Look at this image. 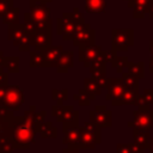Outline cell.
I'll return each mask as SVG.
<instances>
[{
  "label": "cell",
  "mask_w": 153,
  "mask_h": 153,
  "mask_svg": "<svg viewBox=\"0 0 153 153\" xmlns=\"http://www.w3.org/2000/svg\"><path fill=\"white\" fill-rule=\"evenodd\" d=\"M147 13L149 14V17L153 19V2L149 5V7H148V11H147Z\"/></svg>",
  "instance_id": "cell-44"
},
{
  "label": "cell",
  "mask_w": 153,
  "mask_h": 153,
  "mask_svg": "<svg viewBox=\"0 0 153 153\" xmlns=\"http://www.w3.org/2000/svg\"><path fill=\"white\" fill-rule=\"evenodd\" d=\"M51 116L62 122V128L79 126V111L73 105H51Z\"/></svg>",
  "instance_id": "cell-2"
},
{
  "label": "cell",
  "mask_w": 153,
  "mask_h": 153,
  "mask_svg": "<svg viewBox=\"0 0 153 153\" xmlns=\"http://www.w3.org/2000/svg\"><path fill=\"white\" fill-rule=\"evenodd\" d=\"M62 51H63V47L62 45H49L45 50L42 51L43 57H44L48 67H54L55 68L56 61L60 57Z\"/></svg>",
  "instance_id": "cell-16"
},
{
  "label": "cell",
  "mask_w": 153,
  "mask_h": 153,
  "mask_svg": "<svg viewBox=\"0 0 153 153\" xmlns=\"http://www.w3.org/2000/svg\"><path fill=\"white\" fill-rule=\"evenodd\" d=\"M100 50H102L100 45H97V44H93V45H90V47H85V48H79L78 60L80 62H82V65L85 67L88 68L91 66V63L96 59H98Z\"/></svg>",
  "instance_id": "cell-11"
},
{
  "label": "cell",
  "mask_w": 153,
  "mask_h": 153,
  "mask_svg": "<svg viewBox=\"0 0 153 153\" xmlns=\"http://www.w3.org/2000/svg\"><path fill=\"white\" fill-rule=\"evenodd\" d=\"M149 71L153 73V55H151L149 57Z\"/></svg>",
  "instance_id": "cell-46"
},
{
  "label": "cell",
  "mask_w": 153,
  "mask_h": 153,
  "mask_svg": "<svg viewBox=\"0 0 153 153\" xmlns=\"http://www.w3.org/2000/svg\"><path fill=\"white\" fill-rule=\"evenodd\" d=\"M75 27H76V22L74 19L73 12H65L62 13V17L56 19V32L57 35L62 36L63 41L72 39Z\"/></svg>",
  "instance_id": "cell-7"
},
{
  "label": "cell",
  "mask_w": 153,
  "mask_h": 153,
  "mask_svg": "<svg viewBox=\"0 0 153 153\" xmlns=\"http://www.w3.org/2000/svg\"><path fill=\"white\" fill-rule=\"evenodd\" d=\"M133 129L148 130L153 127V111L149 110L148 105H141L133 112V120L127 123Z\"/></svg>",
  "instance_id": "cell-5"
},
{
  "label": "cell",
  "mask_w": 153,
  "mask_h": 153,
  "mask_svg": "<svg viewBox=\"0 0 153 153\" xmlns=\"http://www.w3.org/2000/svg\"><path fill=\"white\" fill-rule=\"evenodd\" d=\"M88 68H90L92 78H94L96 80L106 76V62L100 59H96Z\"/></svg>",
  "instance_id": "cell-19"
},
{
  "label": "cell",
  "mask_w": 153,
  "mask_h": 153,
  "mask_svg": "<svg viewBox=\"0 0 153 153\" xmlns=\"http://www.w3.org/2000/svg\"><path fill=\"white\" fill-rule=\"evenodd\" d=\"M134 43V31L131 29L111 30V51H127Z\"/></svg>",
  "instance_id": "cell-3"
},
{
  "label": "cell",
  "mask_w": 153,
  "mask_h": 153,
  "mask_svg": "<svg viewBox=\"0 0 153 153\" xmlns=\"http://www.w3.org/2000/svg\"><path fill=\"white\" fill-rule=\"evenodd\" d=\"M8 85V73L4 71L2 67H0V86Z\"/></svg>",
  "instance_id": "cell-40"
},
{
  "label": "cell",
  "mask_w": 153,
  "mask_h": 153,
  "mask_svg": "<svg viewBox=\"0 0 153 153\" xmlns=\"http://www.w3.org/2000/svg\"><path fill=\"white\" fill-rule=\"evenodd\" d=\"M45 115H47L45 111L36 112V115H35V127H36V131L37 133H38V129L42 126V123L45 121Z\"/></svg>",
  "instance_id": "cell-38"
},
{
  "label": "cell",
  "mask_w": 153,
  "mask_h": 153,
  "mask_svg": "<svg viewBox=\"0 0 153 153\" xmlns=\"http://www.w3.org/2000/svg\"><path fill=\"white\" fill-rule=\"evenodd\" d=\"M36 106L31 105L22 116H13L12 122V136L11 140L14 143L16 149H29L30 145L35 142L36 127H35Z\"/></svg>",
  "instance_id": "cell-1"
},
{
  "label": "cell",
  "mask_w": 153,
  "mask_h": 153,
  "mask_svg": "<svg viewBox=\"0 0 153 153\" xmlns=\"http://www.w3.org/2000/svg\"><path fill=\"white\" fill-rule=\"evenodd\" d=\"M81 134V148L82 149H93L102 141L100 127L96 126L91 121L85 122L82 127H80Z\"/></svg>",
  "instance_id": "cell-4"
},
{
  "label": "cell",
  "mask_w": 153,
  "mask_h": 153,
  "mask_svg": "<svg viewBox=\"0 0 153 153\" xmlns=\"http://www.w3.org/2000/svg\"><path fill=\"white\" fill-rule=\"evenodd\" d=\"M84 90L92 97V99L96 98V96H99L102 93V88L98 85L97 80L94 78H85L84 79Z\"/></svg>",
  "instance_id": "cell-22"
},
{
  "label": "cell",
  "mask_w": 153,
  "mask_h": 153,
  "mask_svg": "<svg viewBox=\"0 0 153 153\" xmlns=\"http://www.w3.org/2000/svg\"><path fill=\"white\" fill-rule=\"evenodd\" d=\"M29 66L31 68H47L48 65L43 57L42 51H37V50H31L29 51Z\"/></svg>",
  "instance_id": "cell-21"
},
{
  "label": "cell",
  "mask_w": 153,
  "mask_h": 153,
  "mask_svg": "<svg viewBox=\"0 0 153 153\" xmlns=\"http://www.w3.org/2000/svg\"><path fill=\"white\" fill-rule=\"evenodd\" d=\"M116 153H145V149L133 143H117Z\"/></svg>",
  "instance_id": "cell-28"
},
{
  "label": "cell",
  "mask_w": 153,
  "mask_h": 153,
  "mask_svg": "<svg viewBox=\"0 0 153 153\" xmlns=\"http://www.w3.org/2000/svg\"><path fill=\"white\" fill-rule=\"evenodd\" d=\"M1 67L7 71V73L19 72V57L18 56H4Z\"/></svg>",
  "instance_id": "cell-25"
},
{
  "label": "cell",
  "mask_w": 153,
  "mask_h": 153,
  "mask_svg": "<svg viewBox=\"0 0 153 153\" xmlns=\"http://www.w3.org/2000/svg\"><path fill=\"white\" fill-rule=\"evenodd\" d=\"M127 69H128V73L136 76L137 79L145 78V63L143 62H130V61H128Z\"/></svg>",
  "instance_id": "cell-26"
},
{
  "label": "cell",
  "mask_w": 153,
  "mask_h": 153,
  "mask_svg": "<svg viewBox=\"0 0 153 153\" xmlns=\"http://www.w3.org/2000/svg\"><path fill=\"white\" fill-rule=\"evenodd\" d=\"M62 153H80L79 152V149L78 148H65L63 151H62Z\"/></svg>",
  "instance_id": "cell-43"
},
{
  "label": "cell",
  "mask_w": 153,
  "mask_h": 153,
  "mask_svg": "<svg viewBox=\"0 0 153 153\" xmlns=\"http://www.w3.org/2000/svg\"><path fill=\"white\" fill-rule=\"evenodd\" d=\"M2 60H4V53L0 50V67H1V65H2Z\"/></svg>",
  "instance_id": "cell-48"
},
{
  "label": "cell",
  "mask_w": 153,
  "mask_h": 153,
  "mask_svg": "<svg viewBox=\"0 0 153 153\" xmlns=\"http://www.w3.org/2000/svg\"><path fill=\"white\" fill-rule=\"evenodd\" d=\"M38 133L44 139H55L57 136V128L53 126L51 121H44L39 127Z\"/></svg>",
  "instance_id": "cell-24"
},
{
  "label": "cell",
  "mask_w": 153,
  "mask_h": 153,
  "mask_svg": "<svg viewBox=\"0 0 153 153\" xmlns=\"http://www.w3.org/2000/svg\"><path fill=\"white\" fill-rule=\"evenodd\" d=\"M149 53L151 55H153V39L149 41Z\"/></svg>",
  "instance_id": "cell-47"
},
{
  "label": "cell",
  "mask_w": 153,
  "mask_h": 153,
  "mask_svg": "<svg viewBox=\"0 0 153 153\" xmlns=\"http://www.w3.org/2000/svg\"><path fill=\"white\" fill-rule=\"evenodd\" d=\"M111 111L106 109L104 105H98L93 110L90 111V121L100 128H109L112 124L111 121Z\"/></svg>",
  "instance_id": "cell-9"
},
{
  "label": "cell",
  "mask_w": 153,
  "mask_h": 153,
  "mask_svg": "<svg viewBox=\"0 0 153 153\" xmlns=\"http://www.w3.org/2000/svg\"><path fill=\"white\" fill-rule=\"evenodd\" d=\"M24 103V92L18 85H7L6 96L1 105L6 106L7 109L16 111L18 110Z\"/></svg>",
  "instance_id": "cell-8"
},
{
  "label": "cell",
  "mask_w": 153,
  "mask_h": 153,
  "mask_svg": "<svg viewBox=\"0 0 153 153\" xmlns=\"http://www.w3.org/2000/svg\"><path fill=\"white\" fill-rule=\"evenodd\" d=\"M63 140L62 142L67 145L68 148H78L81 149V134L79 126H71L67 128H62Z\"/></svg>",
  "instance_id": "cell-10"
},
{
  "label": "cell",
  "mask_w": 153,
  "mask_h": 153,
  "mask_svg": "<svg viewBox=\"0 0 153 153\" xmlns=\"http://www.w3.org/2000/svg\"><path fill=\"white\" fill-rule=\"evenodd\" d=\"M51 0H29V5H35V4H49Z\"/></svg>",
  "instance_id": "cell-42"
},
{
  "label": "cell",
  "mask_w": 153,
  "mask_h": 153,
  "mask_svg": "<svg viewBox=\"0 0 153 153\" xmlns=\"http://www.w3.org/2000/svg\"><path fill=\"white\" fill-rule=\"evenodd\" d=\"M51 45V31H36L32 35V47L37 51L45 50Z\"/></svg>",
  "instance_id": "cell-12"
},
{
  "label": "cell",
  "mask_w": 153,
  "mask_h": 153,
  "mask_svg": "<svg viewBox=\"0 0 153 153\" xmlns=\"http://www.w3.org/2000/svg\"><path fill=\"white\" fill-rule=\"evenodd\" d=\"M147 148L149 149V153H153V137L149 140V143H148V147Z\"/></svg>",
  "instance_id": "cell-45"
},
{
  "label": "cell",
  "mask_w": 153,
  "mask_h": 153,
  "mask_svg": "<svg viewBox=\"0 0 153 153\" xmlns=\"http://www.w3.org/2000/svg\"><path fill=\"white\" fill-rule=\"evenodd\" d=\"M153 104V88H146L142 94H139L137 98V106L141 105H151Z\"/></svg>",
  "instance_id": "cell-32"
},
{
  "label": "cell",
  "mask_w": 153,
  "mask_h": 153,
  "mask_svg": "<svg viewBox=\"0 0 153 153\" xmlns=\"http://www.w3.org/2000/svg\"><path fill=\"white\" fill-rule=\"evenodd\" d=\"M126 90V86L123 85V81L122 79L120 78H109V84H108V87H106V99L108 100H115L117 99L122 93L123 91Z\"/></svg>",
  "instance_id": "cell-13"
},
{
  "label": "cell",
  "mask_w": 153,
  "mask_h": 153,
  "mask_svg": "<svg viewBox=\"0 0 153 153\" xmlns=\"http://www.w3.org/2000/svg\"><path fill=\"white\" fill-rule=\"evenodd\" d=\"M73 60H74V53L71 50H67V51L63 50L56 61V65H55L56 71L59 73H67L69 68L74 66Z\"/></svg>",
  "instance_id": "cell-15"
},
{
  "label": "cell",
  "mask_w": 153,
  "mask_h": 153,
  "mask_svg": "<svg viewBox=\"0 0 153 153\" xmlns=\"http://www.w3.org/2000/svg\"><path fill=\"white\" fill-rule=\"evenodd\" d=\"M2 23L11 25V24H17L19 23V8L17 7H11L4 16H2Z\"/></svg>",
  "instance_id": "cell-27"
},
{
  "label": "cell",
  "mask_w": 153,
  "mask_h": 153,
  "mask_svg": "<svg viewBox=\"0 0 153 153\" xmlns=\"http://www.w3.org/2000/svg\"><path fill=\"white\" fill-rule=\"evenodd\" d=\"M133 137H134V143L139 146L142 149H146L149 143V133L148 130H140V129H133Z\"/></svg>",
  "instance_id": "cell-20"
},
{
  "label": "cell",
  "mask_w": 153,
  "mask_h": 153,
  "mask_svg": "<svg viewBox=\"0 0 153 153\" xmlns=\"http://www.w3.org/2000/svg\"><path fill=\"white\" fill-rule=\"evenodd\" d=\"M30 13L35 20H44L50 18V8L48 4L30 5Z\"/></svg>",
  "instance_id": "cell-17"
},
{
  "label": "cell",
  "mask_w": 153,
  "mask_h": 153,
  "mask_svg": "<svg viewBox=\"0 0 153 153\" xmlns=\"http://www.w3.org/2000/svg\"><path fill=\"white\" fill-rule=\"evenodd\" d=\"M122 81L123 85L126 86V88H130V90H137L139 88V79L134 75H131L128 72H123L122 73Z\"/></svg>",
  "instance_id": "cell-29"
},
{
  "label": "cell",
  "mask_w": 153,
  "mask_h": 153,
  "mask_svg": "<svg viewBox=\"0 0 153 153\" xmlns=\"http://www.w3.org/2000/svg\"><path fill=\"white\" fill-rule=\"evenodd\" d=\"M8 26V35H7V38L8 41H11L16 47H18L19 42L22 41L24 33H25V29L23 26V24L20 23H17V24H11V25H7Z\"/></svg>",
  "instance_id": "cell-18"
},
{
  "label": "cell",
  "mask_w": 153,
  "mask_h": 153,
  "mask_svg": "<svg viewBox=\"0 0 153 153\" xmlns=\"http://www.w3.org/2000/svg\"><path fill=\"white\" fill-rule=\"evenodd\" d=\"M73 44L78 48H85L96 44V31L90 26L88 23L79 24L72 36Z\"/></svg>",
  "instance_id": "cell-6"
},
{
  "label": "cell",
  "mask_w": 153,
  "mask_h": 153,
  "mask_svg": "<svg viewBox=\"0 0 153 153\" xmlns=\"http://www.w3.org/2000/svg\"><path fill=\"white\" fill-rule=\"evenodd\" d=\"M137 98H139V91L137 90H130L126 88L123 93L115 100L111 102L114 106L118 105H136L137 104Z\"/></svg>",
  "instance_id": "cell-14"
},
{
  "label": "cell",
  "mask_w": 153,
  "mask_h": 153,
  "mask_svg": "<svg viewBox=\"0 0 153 153\" xmlns=\"http://www.w3.org/2000/svg\"><path fill=\"white\" fill-rule=\"evenodd\" d=\"M73 99L76 100V103H78L80 106H88V105L91 104V100H93L92 97H91L84 88H80V90L73 96Z\"/></svg>",
  "instance_id": "cell-30"
},
{
  "label": "cell",
  "mask_w": 153,
  "mask_h": 153,
  "mask_svg": "<svg viewBox=\"0 0 153 153\" xmlns=\"http://www.w3.org/2000/svg\"><path fill=\"white\" fill-rule=\"evenodd\" d=\"M6 90H7V85L6 86H0V105L4 102V98L6 96Z\"/></svg>",
  "instance_id": "cell-41"
},
{
  "label": "cell",
  "mask_w": 153,
  "mask_h": 153,
  "mask_svg": "<svg viewBox=\"0 0 153 153\" xmlns=\"http://www.w3.org/2000/svg\"><path fill=\"white\" fill-rule=\"evenodd\" d=\"M84 7L88 13H102L106 8V0H85Z\"/></svg>",
  "instance_id": "cell-23"
},
{
  "label": "cell",
  "mask_w": 153,
  "mask_h": 153,
  "mask_svg": "<svg viewBox=\"0 0 153 153\" xmlns=\"http://www.w3.org/2000/svg\"><path fill=\"white\" fill-rule=\"evenodd\" d=\"M32 47V35L31 33H29L26 30H25V33H24V36H23V38H22V41L19 42V44H18V49L20 50V51H30V48Z\"/></svg>",
  "instance_id": "cell-35"
},
{
  "label": "cell",
  "mask_w": 153,
  "mask_h": 153,
  "mask_svg": "<svg viewBox=\"0 0 153 153\" xmlns=\"http://www.w3.org/2000/svg\"><path fill=\"white\" fill-rule=\"evenodd\" d=\"M51 98H53V100L56 102V105H63V102L68 98V90L67 88H62V90L53 88Z\"/></svg>",
  "instance_id": "cell-33"
},
{
  "label": "cell",
  "mask_w": 153,
  "mask_h": 153,
  "mask_svg": "<svg viewBox=\"0 0 153 153\" xmlns=\"http://www.w3.org/2000/svg\"><path fill=\"white\" fill-rule=\"evenodd\" d=\"M11 7H13V0H0V17H2Z\"/></svg>",
  "instance_id": "cell-39"
},
{
  "label": "cell",
  "mask_w": 153,
  "mask_h": 153,
  "mask_svg": "<svg viewBox=\"0 0 153 153\" xmlns=\"http://www.w3.org/2000/svg\"><path fill=\"white\" fill-rule=\"evenodd\" d=\"M128 57L126 55L123 56H118L117 54L114 56V59L111 60V66L118 72V73H123V69L127 68V65H128Z\"/></svg>",
  "instance_id": "cell-31"
},
{
  "label": "cell",
  "mask_w": 153,
  "mask_h": 153,
  "mask_svg": "<svg viewBox=\"0 0 153 153\" xmlns=\"http://www.w3.org/2000/svg\"><path fill=\"white\" fill-rule=\"evenodd\" d=\"M16 149L14 143L10 139H5L0 141V153H12Z\"/></svg>",
  "instance_id": "cell-37"
},
{
  "label": "cell",
  "mask_w": 153,
  "mask_h": 153,
  "mask_svg": "<svg viewBox=\"0 0 153 153\" xmlns=\"http://www.w3.org/2000/svg\"><path fill=\"white\" fill-rule=\"evenodd\" d=\"M35 22H36L37 31H51V27H53L51 18L44 19V20H35Z\"/></svg>",
  "instance_id": "cell-36"
},
{
  "label": "cell",
  "mask_w": 153,
  "mask_h": 153,
  "mask_svg": "<svg viewBox=\"0 0 153 153\" xmlns=\"http://www.w3.org/2000/svg\"><path fill=\"white\" fill-rule=\"evenodd\" d=\"M23 26H24V29H25L29 33H31V35L36 33V31H37V29H36V22H35V19L32 18V16H31L30 12H26V13L24 14V23H23Z\"/></svg>",
  "instance_id": "cell-34"
}]
</instances>
